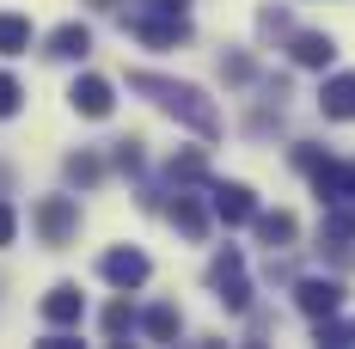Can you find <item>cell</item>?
Returning <instances> with one entry per match:
<instances>
[{
  "label": "cell",
  "mask_w": 355,
  "mask_h": 349,
  "mask_svg": "<svg viewBox=\"0 0 355 349\" xmlns=\"http://www.w3.org/2000/svg\"><path fill=\"white\" fill-rule=\"evenodd\" d=\"M129 92L153 99V105L166 110L172 123H184L190 135H202V141H214V135H220V110H214V99L202 92V86H190V80H172V74L135 68V74H129Z\"/></svg>",
  "instance_id": "obj_1"
},
{
  "label": "cell",
  "mask_w": 355,
  "mask_h": 349,
  "mask_svg": "<svg viewBox=\"0 0 355 349\" xmlns=\"http://www.w3.org/2000/svg\"><path fill=\"white\" fill-rule=\"evenodd\" d=\"M37 233H43V245H73V233H80V196H43L37 203Z\"/></svg>",
  "instance_id": "obj_2"
},
{
  "label": "cell",
  "mask_w": 355,
  "mask_h": 349,
  "mask_svg": "<svg viewBox=\"0 0 355 349\" xmlns=\"http://www.w3.org/2000/svg\"><path fill=\"white\" fill-rule=\"evenodd\" d=\"M129 31L141 37L147 49H178V43H190V12H135Z\"/></svg>",
  "instance_id": "obj_3"
},
{
  "label": "cell",
  "mask_w": 355,
  "mask_h": 349,
  "mask_svg": "<svg viewBox=\"0 0 355 349\" xmlns=\"http://www.w3.org/2000/svg\"><path fill=\"white\" fill-rule=\"evenodd\" d=\"M98 276H105L110 288H123V294H129V288H141V282L153 276V264H147V251H135V245H116V251L98 257Z\"/></svg>",
  "instance_id": "obj_4"
},
{
  "label": "cell",
  "mask_w": 355,
  "mask_h": 349,
  "mask_svg": "<svg viewBox=\"0 0 355 349\" xmlns=\"http://www.w3.org/2000/svg\"><path fill=\"white\" fill-rule=\"evenodd\" d=\"M68 105L80 110V117H92V123H105L110 110H116V86L98 80V74H80V80L68 86Z\"/></svg>",
  "instance_id": "obj_5"
},
{
  "label": "cell",
  "mask_w": 355,
  "mask_h": 349,
  "mask_svg": "<svg viewBox=\"0 0 355 349\" xmlns=\"http://www.w3.org/2000/svg\"><path fill=\"white\" fill-rule=\"evenodd\" d=\"M86 318V294H80V282H55L49 294H43V325L49 331H68Z\"/></svg>",
  "instance_id": "obj_6"
},
{
  "label": "cell",
  "mask_w": 355,
  "mask_h": 349,
  "mask_svg": "<svg viewBox=\"0 0 355 349\" xmlns=\"http://www.w3.org/2000/svg\"><path fill=\"white\" fill-rule=\"evenodd\" d=\"M294 307L306 318H331L337 307H343V282H331V276H306V282H294Z\"/></svg>",
  "instance_id": "obj_7"
},
{
  "label": "cell",
  "mask_w": 355,
  "mask_h": 349,
  "mask_svg": "<svg viewBox=\"0 0 355 349\" xmlns=\"http://www.w3.org/2000/svg\"><path fill=\"white\" fill-rule=\"evenodd\" d=\"M209 209L227 227H245L251 214H257V196H251V184H209Z\"/></svg>",
  "instance_id": "obj_8"
},
{
  "label": "cell",
  "mask_w": 355,
  "mask_h": 349,
  "mask_svg": "<svg viewBox=\"0 0 355 349\" xmlns=\"http://www.w3.org/2000/svg\"><path fill=\"white\" fill-rule=\"evenodd\" d=\"M319 110H324V123H355V74H331L324 80Z\"/></svg>",
  "instance_id": "obj_9"
},
{
  "label": "cell",
  "mask_w": 355,
  "mask_h": 349,
  "mask_svg": "<svg viewBox=\"0 0 355 349\" xmlns=\"http://www.w3.org/2000/svg\"><path fill=\"white\" fill-rule=\"evenodd\" d=\"M288 56H294V68H331L337 62V43L324 31H294L288 37Z\"/></svg>",
  "instance_id": "obj_10"
},
{
  "label": "cell",
  "mask_w": 355,
  "mask_h": 349,
  "mask_svg": "<svg viewBox=\"0 0 355 349\" xmlns=\"http://www.w3.org/2000/svg\"><path fill=\"white\" fill-rule=\"evenodd\" d=\"M166 214H172V227L184 233V239H209V209H202L196 196H184V190H178V203H172Z\"/></svg>",
  "instance_id": "obj_11"
},
{
  "label": "cell",
  "mask_w": 355,
  "mask_h": 349,
  "mask_svg": "<svg viewBox=\"0 0 355 349\" xmlns=\"http://www.w3.org/2000/svg\"><path fill=\"white\" fill-rule=\"evenodd\" d=\"M251 227H257V239L270 245V251H282V245H294V233H300V221L288 209H276V214H251Z\"/></svg>",
  "instance_id": "obj_12"
},
{
  "label": "cell",
  "mask_w": 355,
  "mask_h": 349,
  "mask_svg": "<svg viewBox=\"0 0 355 349\" xmlns=\"http://www.w3.org/2000/svg\"><path fill=\"white\" fill-rule=\"evenodd\" d=\"M86 49H92V31H86V25H55V31H49V56H55V62H80Z\"/></svg>",
  "instance_id": "obj_13"
},
{
  "label": "cell",
  "mask_w": 355,
  "mask_h": 349,
  "mask_svg": "<svg viewBox=\"0 0 355 349\" xmlns=\"http://www.w3.org/2000/svg\"><path fill=\"white\" fill-rule=\"evenodd\" d=\"M324 239H355V190L324 203Z\"/></svg>",
  "instance_id": "obj_14"
},
{
  "label": "cell",
  "mask_w": 355,
  "mask_h": 349,
  "mask_svg": "<svg viewBox=\"0 0 355 349\" xmlns=\"http://www.w3.org/2000/svg\"><path fill=\"white\" fill-rule=\"evenodd\" d=\"M141 331L153 337V343H172L178 331H184V313H178V307H147V313H141Z\"/></svg>",
  "instance_id": "obj_15"
},
{
  "label": "cell",
  "mask_w": 355,
  "mask_h": 349,
  "mask_svg": "<svg viewBox=\"0 0 355 349\" xmlns=\"http://www.w3.org/2000/svg\"><path fill=\"white\" fill-rule=\"evenodd\" d=\"M209 288H214V300H220L227 313H245V307H251V282H245V270H233V276L209 282Z\"/></svg>",
  "instance_id": "obj_16"
},
{
  "label": "cell",
  "mask_w": 355,
  "mask_h": 349,
  "mask_svg": "<svg viewBox=\"0 0 355 349\" xmlns=\"http://www.w3.org/2000/svg\"><path fill=\"white\" fill-rule=\"evenodd\" d=\"M25 49H31V19L0 12V56H25Z\"/></svg>",
  "instance_id": "obj_17"
},
{
  "label": "cell",
  "mask_w": 355,
  "mask_h": 349,
  "mask_svg": "<svg viewBox=\"0 0 355 349\" xmlns=\"http://www.w3.org/2000/svg\"><path fill=\"white\" fill-rule=\"evenodd\" d=\"M98 325H105V343H123V337H129V331H135L141 318H135V307H129V300H110Z\"/></svg>",
  "instance_id": "obj_18"
},
{
  "label": "cell",
  "mask_w": 355,
  "mask_h": 349,
  "mask_svg": "<svg viewBox=\"0 0 355 349\" xmlns=\"http://www.w3.org/2000/svg\"><path fill=\"white\" fill-rule=\"evenodd\" d=\"M172 184H209V160L190 147V153H172Z\"/></svg>",
  "instance_id": "obj_19"
},
{
  "label": "cell",
  "mask_w": 355,
  "mask_h": 349,
  "mask_svg": "<svg viewBox=\"0 0 355 349\" xmlns=\"http://www.w3.org/2000/svg\"><path fill=\"white\" fill-rule=\"evenodd\" d=\"M68 178L80 190H92V184L105 178V160H98V153H68Z\"/></svg>",
  "instance_id": "obj_20"
},
{
  "label": "cell",
  "mask_w": 355,
  "mask_h": 349,
  "mask_svg": "<svg viewBox=\"0 0 355 349\" xmlns=\"http://www.w3.org/2000/svg\"><path fill=\"white\" fill-rule=\"evenodd\" d=\"M220 74H227V86H251L257 80V62L251 56H220Z\"/></svg>",
  "instance_id": "obj_21"
},
{
  "label": "cell",
  "mask_w": 355,
  "mask_h": 349,
  "mask_svg": "<svg viewBox=\"0 0 355 349\" xmlns=\"http://www.w3.org/2000/svg\"><path fill=\"white\" fill-rule=\"evenodd\" d=\"M19 105H25V86H19L12 74H0V123H6V117H19Z\"/></svg>",
  "instance_id": "obj_22"
},
{
  "label": "cell",
  "mask_w": 355,
  "mask_h": 349,
  "mask_svg": "<svg viewBox=\"0 0 355 349\" xmlns=\"http://www.w3.org/2000/svg\"><path fill=\"white\" fill-rule=\"evenodd\" d=\"M313 337L331 343V349H343V343H349V325H337V313H331V318H313Z\"/></svg>",
  "instance_id": "obj_23"
},
{
  "label": "cell",
  "mask_w": 355,
  "mask_h": 349,
  "mask_svg": "<svg viewBox=\"0 0 355 349\" xmlns=\"http://www.w3.org/2000/svg\"><path fill=\"white\" fill-rule=\"evenodd\" d=\"M110 160H116V172H141V141H135V135L116 141V153H110Z\"/></svg>",
  "instance_id": "obj_24"
},
{
  "label": "cell",
  "mask_w": 355,
  "mask_h": 349,
  "mask_svg": "<svg viewBox=\"0 0 355 349\" xmlns=\"http://www.w3.org/2000/svg\"><path fill=\"white\" fill-rule=\"evenodd\" d=\"M233 270H245V257L227 245V251H214V264H209V282H220V276H233Z\"/></svg>",
  "instance_id": "obj_25"
},
{
  "label": "cell",
  "mask_w": 355,
  "mask_h": 349,
  "mask_svg": "<svg viewBox=\"0 0 355 349\" xmlns=\"http://www.w3.org/2000/svg\"><path fill=\"white\" fill-rule=\"evenodd\" d=\"M19 239V214H12V203H0V245Z\"/></svg>",
  "instance_id": "obj_26"
},
{
  "label": "cell",
  "mask_w": 355,
  "mask_h": 349,
  "mask_svg": "<svg viewBox=\"0 0 355 349\" xmlns=\"http://www.w3.org/2000/svg\"><path fill=\"white\" fill-rule=\"evenodd\" d=\"M141 12H190V0H141Z\"/></svg>",
  "instance_id": "obj_27"
},
{
  "label": "cell",
  "mask_w": 355,
  "mask_h": 349,
  "mask_svg": "<svg viewBox=\"0 0 355 349\" xmlns=\"http://www.w3.org/2000/svg\"><path fill=\"white\" fill-rule=\"evenodd\" d=\"M92 6H98V12H116V6H123V0H92Z\"/></svg>",
  "instance_id": "obj_28"
},
{
  "label": "cell",
  "mask_w": 355,
  "mask_h": 349,
  "mask_svg": "<svg viewBox=\"0 0 355 349\" xmlns=\"http://www.w3.org/2000/svg\"><path fill=\"white\" fill-rule=\"evenodd\" d=\"M349 343H355V325H349Z\"/></svg>",
  "instance_id": "obj_29"
}]
</instances>
